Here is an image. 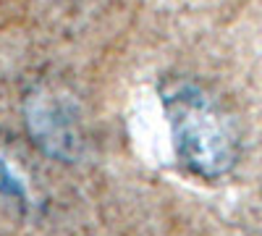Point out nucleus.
Returning a JSON list of instances; mask_svg holds the SVG:
<instances>
[{
	"label": "nucleus",
	"instance_id": "3",
	"mask_svg": "<svg viewBox=\"0 0 262 236\" xmlns=\"http://www.w3.org/2000/svg\"><path fill=\"white\" fill-rule=\"evenodd\" d=\"M0 195L8 200H18L21 205L29 202V184L3 147H0Z\"/></svg>",
	"mask_w": 262,
	"mask_h": 236
},
{
	"label": "nucleus",
	"instance_id": "1",
	"mask_svg": "<svg viewBox=\"0 0 262 236\" xmlns=\"http://www.w3.org/2000/svg\"><path fill=\"white\" fill-rule=\"evenodd\" d=\"M163 108L176 155L194 176L212 181L236 165V123L207 87L189 79H173L163 87Z\"/></svg>",
	"mask_w": 262,
	"mask_h": 236
},
{
	"label": "nucleus",
	"instance_id": "2",
	"mask_svg": "<svg viewBox=\"0 0 262 236\" xmlns=\"http://www.w3.org/2000/svg\"><path fill=\"white\" fill-rule=\"evenodd\" d=\"M24 118L32 139L42 153L58 160H79L84 153V137L79 111L69 95L53 87H37L24 100Z\"/></svg>",
	"mask_w": 262,
	"mask_h": 236
}]
</instances>
